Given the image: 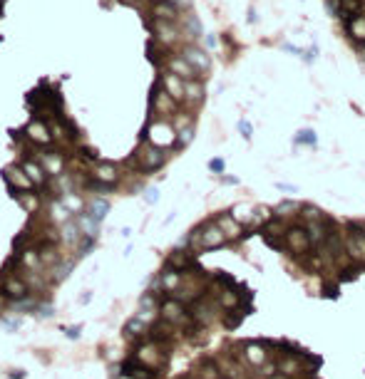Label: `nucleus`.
<instances>
[{
    "mask_svg": "<svg viewBox=\"0 0 365 379\" xmlns=\"http://www.w3.org/2000/svg\"><path fill=\"white\" fill-rule=\"evenodd\" d=\"M92 178L115 186V183L120 181V169H117V164H112V161H99V164H94V169H92Z\"/></svg>",
    "mask_w": 365,
    "mask_h": 379,
    "instance_id": "b1692460",
    "label": "nucleus"
},
{
    "mask_svg": "<svg viewBox=\"0 0 365 379\" xmlns=\"http://www.w3.org/2000/svg\"><path fill=\"white\" fill-rule=\"evenodd\" d=\"M243 359H246L253 369L264 367V364L269 362V350H266V345H261V342H248V345H243Z\"/></svg>",
    "mask_w": 365,
    "mask_h": 379,
    "instance_id": "aec40b11",
    "label": "nucleus"
},
{
    "mask_svg": "<svg viewBox=\"0 0 365 379\" xmlns=\"http://www.w3.org/2000/svg\"><path fill=\"white\" fill-rule=\"evenodd\" d=\"M167 72H172V75H177V77H182L184 82H194V80H201V75L182 57V55H169L167 59Z\"/></svg>",
    "mask_w": 365,
    "mask_h": 379,
    "instance_id": "dca6fc26",
    "label": "nucleus"
},
{
    "mask_svg": "<svg viewBox=\"0 0 365 379\" xmlns=\"http://www.w3.org/2000/svg\"><path fill=\"white\" fill-rule=\"evenodd\" d=\"M90 297H92L90 292H85V295H82V297H80V302H82V305H87V302H90Z\"/></svg>",
    "mask_w": 365,
    "mask_h": 379,
    "instance_id": "8fccbe9b",
    "label": "nucleus"
},
{
    "mask_svg": "<svg viewBox=\"0 0 365 379\" xmlns=\"http://www.w3.org/2000/svg\"><path fill=\"white\" fill-rule=\"evenodd\" d=\"M296 142L298 144H316V134L310 132V129H303V132H298V137H296Z\"/></svg>",
    "mask_w": 365,
    "mask_h": 379,
    "instance_id": "ea45409f",
    "label": "nucleus"
},
{
    "mask_svg": "<svg viewBox=\"0 0 365 379\" xmlns=\"http://www.w3.org/2000/svg\"><path fill=\"white\" fill-rule=\"evenodd\" d=\"M303 211V204H298V201H283V204L276 206L274 216L278 218H291V216H296V213H301Z\"/></svg>",
    "mask_w": 365,
    "mask_h": 379,
    "instance_id": "72a5a7b5",
    "label": "nucleus"
},
{
    "mask_svg": "<svg viewBox=\"0 0 365 379\" xmlns=\"http://www.w3.org/2000/svg\"><path fill=\"white\" fill-rule=\"evenodd\" d=\"M179 55L201 75V80L209 77V72H212V55H209L204 47H199V45H194V42H186Z\"/></svg>",
    "mask_w": 365,
    "mask_h": 379,
    "instance_id": "423d86ee",
    "label": "nucleus"
},
{
    "mask_svg": "<svg viewBox=\"0 0 365 379\" xmlns=\"http://www.w3.org/2000/svg\"><path fill=\"white\" fill-rule=\"evenodd\" d=\"M144 199H147V204H157L159 191H157V188H147V196H144Z\"/></svg>",
    "mask_w": 365,
    "mask_h": 379,
    "instance_id": "a18cd8bd",
    "label": "nucleus"
},
{
    "mask_svg": "<svg viewBox=\"0 0 365 379\" xmlns=\"http://www.w3.org/2000/svg\"><path fill=\"white\" fill-rule=\"evenodd\" d=\"M191 139H194V124H191V127H184V129L177 132V144H174V149H184V146H189V144H191Z\"/></svg>",
    "mask_w": 365,
    "mask_h": 379,
    "instance_id": "c9c22d12",
    "label": "nucleus"
},
{
    "mask_svg": "<svg viewBox=\"0 0 365 379\" xmlns=\"http://www.w3.org/2000/svg\"><path fill=\"white\" fill-rule=\"evenodd\" d=\"M159 82H162V87L167 89V94H169V97H172L174 102L184 104V92H186V82H184L182 77H177V75H172V72H162Z\"/></svg>",
    "mask_w": 365,
    "mask_h": 379,
    "instance_id": "6ab92c4d",
    "label": "nucleus"
},
{
    "mask_svg": "<svg viewBox=\"0 0 365 379\" xmlns=\"http://www.w3.org/2000/svg\"><path fill=\"white\" fill-rule=\"evenodd\" d=\"M196 379H221V367L214 359H201L196 367Z\"/></svg>",
    "mask_w": 365,
    "mask_h": 379,
    "instance_id": "2f4dec72",
    "label": "nucleus"
},
{
    "mask_svg": "<svg viewBox=\"0 0 365 379\" xmlns=\"http://www.w3.org/2000/svg\"><path fill=\"white\" fill-rule=\"evenodd\" d=\"M305 231H308V235H310V243L313 245H323V240L328 238V228H326V218L323 221H310V223H303Z\"/></svg>",
    "mask_w": 365,
    "mask_h": 379,
    "instance_id": "7c9ffc66",
    "label": "nucleus"
},
{
    "mask_svg": "<svg viewBox=\"0 0 365 379\" xmlns=\"http://www.w3.org/2000/svg\"><path fill=\"white\" fill-rule=\"evenodd\" d=\"M0 290L5 292V297H8V300H13V302L25 300V297H30V295H32L30 283H28L23 275H15V273H10V275H3V278H0Z\"/></svg>",
    "mask_w": 365,
    "mask_h": 379,
    "instance_id": "0eeeda50",
    "label": "nucleus"
},
{
    "mask_svg": "<svg viewBox=\"0 0 365 379\" xmlns=\"http://www.w3.org/2000/svg\"><path fill=\"white\" fill-rule=\"evenodd\" d=\"M221 379H226V377H221Z\"/></svg>",
    "mask_w": 365,
    "mask_h": 379,
    "instance_id": "603ef678",
    "label": "nucleus"
},
{
    "mask_svg": "<svg viewBox=\"0 0 365 379\" xmlns=\"http://www.w3.org/2000/svg\"><path fill=\"white\" fill-rule=\"evenodd\" d=\"M0 322L10 330V332H15V330H20V325H23V318H0Z\"/></svg>",
    "mask_w": 365,
    "mask_h": 379,
    "instance_id": "a19ab883",
    "label": "nucleus"
},
{
    "mask_svg": "<svg viewBox=\"0 0 365 379\" xmlns=\"http://www.w3.org/2000/svg\"><path fill=\"white\" fill-rule=\"evenodd\" d=\"M206 99V87H204V80H194V82H186V92H184V104L189 107H199L201 102Z\"/></svg>",
    "mask_w": 365,
    "mask_h": 379,
    "instance_id": "a878e982",
    "label": "nucleus"
},
{
    "mask_svg": "<svg viewBox=\"0 0 365 379\" xmlns=\"http://www.w3.org/2000/svg\"><path fill=\"white\" fill-rule=\"evenodd\" d=\"M3 178L5 183L10 186V194H20V191H35V183L30 181V176L25 174L23 166L18 164H10L3 169Z\"/></svg>",
    "mask_w": 365,
    "mask_h": 379,
    "instance_id": "6e6552de",
    "label": "nucleus"
},
{
    "mask_svg": "<svg viewBox=\"0 0 365 379\" xmlns=\"http://www.w3.org/2000/svg\"><path fill=\"white\" fill-rule=\"evenodd\" d=\"M196 253L194 250H172L169 253V258H167V268H172V270H177V273H191V270H196V258H194Z\"/></svg>",
    "mask_w": 365,
    "mask_h": 379,
    "instance_id": "4468645a",
    "label": "nucleus"
},
{
    "mask_svg": "<svg viewBox=\"0 0 365 379\" xmlns=\"http://www.w3.org/2000/svg\"><path fill=\"white\" fill-rule=\"evenodd\" d=\"M301 216L305 218V223H310V221H323L326 216L316 208V206H303V211H301Z\"/></svg>",
    "mask_w": 365,
    "mask_h": 379,
    "instance_id": "58836bf2",
    "label": "nucleus"
},
{
    "mask_svg": "<svg viewBox=\"0 0 365 379\" xmlns=\"http://www.w3.org/2000/svg\"><path fill=\"white\" fill-rule=\"evenodd\" d=\"M134 357L142 362V364H147L149 369H162L164 364H167V359H169V354L164 352L162 345H157L152 340H147V342H139L137 345V352H134Z\"/></svg>",
    "mask_w": 365,
    "mask_h": 379,
    "instance_id": "39448f33",
    "label": "nucleus"
},
{
    "mask_svg": "<svg viewBox=\"0 0 365 379\" xmlns=\"http://www.w3.org/2000/svg\"><path fill=\"white\" fill-rule=\"evenodd\" d=\"M221 231H224V235H226V240H236V238H241L243 235V228H241V223L234 218V216H219L216 221H214Z\"/></svg>",
    "mask_w": 365,
    "mask_h": 379,
    "instance_id": "bb28decb",
    "label": "nucleus"
},
{
    "mask_svg": "<svg viewBox=\"0 0 365 379\" xmlns=\"http://www.w3.org/2000/svg\"><path fill=\"white\" fill-rule=\"evenodd\" d=\"M363 59H365V47H363Z\"/></svg>",
    "mask_w": 365,
    "mask_h": 379,
    "instance_id": "3c124183",
    "label": "nucleus"
},
{
    "mask_svg": "<svg viewBox=\"0 0 365 379\" xmlns=\"http://www.w3.org/2000/svg\"><path fill=\"white\" fill-rule=\"evenodd\" d=\"M149 15H152V20H162V23H179L184 13L177 8V5L167 3V0H152Z\"/></svg>",
    "mask_w": 365,
    "mask_h": 379,
    "instance_id": "ddd939ff",
    "label": "nucleus"
},
{
    "mask_svg": "<svg viewBox=\"0 0 365 379\" xmlns=\"http://www.w3.org/2000/svg\"><path fill=\"white\" fill-rule=\"evenodd\" d=\"M283 240H286V245H288L293 253H298V256H308L310 248H313L305 226H291V228H286V238H283Z\"/></svg>",
    "mask_w": 365,
    "mask_h": 379,
    "instance_id": "9d476101",
    "label": "nucleus"
},
{
    "mask_svg": "<svg viewBox=\"0 0 365 379\" xmlns=\"http://www.w3.org/2000/svg\"><path fill=\"white\" fill-rule=\"evenodd\" d=\"M80 332H82V325H75V327H65V335H67L70 340H77V337H80Z\"/></svg>",
    "mask_w": 365,
    "mask_h": 379,
    "instance_id": "37998d69",
    "label": "nucleus"
},
{
    "mask_svg": "<svg viewBox=\"0 0 365 379\" xmlns=\"http://www.w3.org/2000/svg\"><path fill=\"white\" fill-rule=\"evenodd\" d=\"M77 151H80V159H82V161H87V164H99L97 149H92V146H80Z\"/></svg>",
    "mask_w": 365,
    "mask_h": 379,
    "instance_id": "e433bc0d",
    "label": "nucleus"
},
{
    "mask_svg": "<svg viewBox=\"0 0 365 379\" xmlns=\"http://www.w3.org/2000/svg\"><path fill=\"white\" fill-rule=\"evenodd\" d=\"M239 132H241L243 137H246V139H251V124H248V121H239Z\"/></svg>",
    "mask_w": 365,
    "mask_h": 379,
    "instance_id": "c03bdc74",
    "label": "nucleus"
},
{
    "mask_svg": "<svg viewBox=\"0 0 365 379\" xmlns=\"http://www.w3.org/2000/svg\"><path fill=\"white\" fill-rule=\"evenodd\" d=\"M10 379H25V372L18 369V372H10Z\"/></svg>",
    "mask_w": 365,
    "mask_h": 379,
    "instance_id": "09e8293b",
    "label": "nucleus"
},
{
    "mask_svg": "<svg viewBox=\"0 0 365 379\" xmlns=\"http://www.w3.org/2000/svg\"><path fill=\"white\" fill-rule=\"evenodd\" d=\"M345 30H348V37L355 40V42H363L365 47V15H355L350 20H345Z\"/></svg>",
    "mask_w": 365,
    "mask_h": 379,
    "instance_id": "c756f323",
    "label": "nucleus"
},
{
    "mask_svg": "<svg viewBox=\"0 0 365 379\" xmlns=\"http://www.w3.org/2000/svg\"><path fill=\"white\" fill-rule=\"evenodd\" d=\"M182 35H186L189 40H199V37L204 35L201 23H199V18H196L194 13H186V15H182Z\"/></svg>",
    "mask_w": 365,
    "mask_h": 379,
    "instance_id": "c85d7f7f",
    "label": "nucleus"
},
{
    "mask_svg": "<svg viewBox=\"0 0 365 379\" xmlns=\"http://www.w3.org/2000/svg\"><path fill=\"white\" fill-rule=\"evenodd\" d=\"M159 318L164 322H169V325H174V327H189L191 325V312L186 310V305H184L182 300H177V297H167V300H162V305H159Z\"/></svg>",
    "mask_w": 365,
    "mask_h": 379,
    "instance_id": "f03ea898",
    "label": "nucleus"
},
{
    "mask_svg": "<svg viewBox=\"0 0 365 379\" xmlns=\"http://www.w3.org/2000/svg\"><path fill=\"white\" fill-rule=\"evenodd\" d=\"M124 337L142 342V337H149V325L142 320V318H132V320L124 325Z\"/></svg>",
    "mask_w": 365,
    "mask_h": 379,
    "instance_id": "cd10ccee",
    "label": "nucleus"
},
{
    "mask_svg": "<svg viewBox=\"0 0 365 379\" xmlns=\"http://www.w3.org/2000/svg\"><path fill=\"white\" fill-rule=\"evenodd\" d=\"M276 364H278V372H281V374H286L288 379L301 377V374L305 372L303 359H301V357H296V354H283Z\"/></svg>",
    "mask_w": 365,
    "mask_h": 379,
    "instance_id": "5701e85b",
    "label": "nucleus"
},
{
    "mask_svg": "<svg viewBox=\"0 0 365 379\" xmlns=\"http://www.w3.org/2000/svg\"><path fill=\"white\" fill-rule=\"evenodd\" d=\"M167 3H172V5H177V8L182 10V8H189V3H191V0H167Z\"/></svg>",
    "mask_w": 365,
    "mask_h": 379,
    "instance_id": "de8ad7c7",
    "label": "nucleus"
},
{
    "mask_svg": "<svg viewBox=\"0 0 365 379\" xmlns=\"http://www.w3.org/2000/svg\"><path fill=\"white\" fill-rule=\"evenodd\" d=\"M37 161L45 166V171L50 176H55V178H60L65 176V169H67V159H65V154L60 151H53V149H45V151H40L37 154Z\"/></svg>",
    "mask_w": 365,
    "mask_h": 379,
    "instance_id": "9b49d317",
    "label": "nucleus"
},
{
    "mask_svg": "<svg viewBox=\"0 0 365 379\" xmlns=\"http://www.w3.org/2000/svg\"><path fill=\"white\" fill-rule=\"evenodd\" d=\"M107 213H110V201H107V199H94V201L87 206V216H90L97 226L105 221Z\"/></svg>",
    "mask_w": 365,
    "mask_h": 379,
    "instance_id": "473e14b6",
    "label": "nucleus"
},
{
    "mask_svg": "<svg viewBox=\"0 0 365 379\" xmlns=\"http://www.w3.org/2000/svg\"><path fill=\"white\" fill-rule=\"evenodd\" d=\"M209 169H212L214 174H224L226 164H224V159H212V161H209Z\"/></svg>",
    "mask_w": 365,
    "mask_h": 379,
    "instance_id": "79ce46f5",
    "label": "nucleus"
},
{
    "mask_svg": "<svg viewBox=\"0 0 365 379\" xmlns=\"http://www.w3.org/2000/svg\"><path fill=\"white\" fill-rule=\"evenodd\" d=\"M149 104H152V112L157 119H164V117H177L179 114V102H174L167 89L162 87V82L157 80L152 87V97H149Z\"/></svg>",
    "mask_w": 365,
    "mask_h": 379,
    "instance_id": "7ed1b4c3",
    "label": "nucleus"
},
{
    "mask_svg": "<svg viewBox=\"0 0 365 379\" xmlns=\"http://www.w3.org/2000/svg\"><path fill=\"white\" fill-rule=\"evenodd\" d=\"M144 142H152V144L162 146V149L174 146L177 144V129L169 121H164V119H154L144 129Z\"/></svg>",
    "mask_w": 365,
    "mask_h": 379,
    "instance_id": "20e7f679",
    "label": "nucleus"
},
{
    "mask_svg": "<svg viewBox=\"0 0 365 379\" xmlns=\"http://www.w3.org/2000/svg\"><path fill=\"white\" fill-rule=\"evenodd\" d=\"M20 166L25 169V174L30 176V181L35 183V188H45V186L50 183V174L45 171V166H42L40 161H35V159H25Z\"/></svg>",
    "mask_w": 365,
    "mask_h": 379,
    "instance_id": "412c9836",
    "label": "nucleus"
},
{
    "mask_svg": "<svg viewBox=\"0 0 365 379\" xmlns=\"http://www.w3.org/2000/svg\"><path fill=\"white\" fill-rule=\"evenodd\" d=\"M323 292H326V295H331V297H335V292H338V285H335V283H328V285H323Z\"/></svg>",
    "mask_w": 365,
    "mask_h": 379,
    "instance_id": "49530a36",
    "label": "nucleus"
},
{
    "mask_svg": "<svg viewBox=\"0 0 365 379\" xmlns=\"http://www.w3.org/2000/svg\"><path fill=\"white\" fill-rule=\"evenodd\" d=\"M345 256L358 265H365V235H345Z\"/></svg>",
    "mask_w": 365,
    "mask_h": 379,
    "instance_id": "4be33fe9",
    "label": "nucleus"
},
{
    "mask_svg": "<svg viewBox=\"0 0 365 379\" xmlns=\"http://www.w3.org/2000/svg\"><path fill=\"white\" fill-rule=\"evenodd\" d=\"M174 332H177L174 325H169V322H164L159 318V320H154L152 325H149V337H147V340H152V342L164 347V345H169V342L174 340Z\"/></svg>",
    "mask_w": 365,
    "mask_h": 379,
    "instance_id": "a211bd4d",
    "label": "nucleus"
},
{
    "mask_svg": "<svg viewBox=\"0 0 365 379\" xmlns=\"http://www.w3.org/2000/svg\"><path fill=\"white\" fill-rule=\"evenodd\" d=\"M50 132H53V139H55V142H75V139L80 137L75 121H70L67 117L53 119V121H50Z\"/></svg>",
    "mask_w": 365,
    "mask_h": 379,
    "instance_id": "f3484780",
    "label": "nucleus"
},
{
    "mask_svg": "<svg viewBox=\"0 0 365 379\" xmlns=\"http://www.w3.org/2000/svg\"><path fill=\"white\" fill-rule=\"evenodd\" d=\"M164 164H167V149L152 144V142H142V144L137 146L134 156L127 159V166H134V169L142 171V174L159 171Z\"/></svg>",
    "mask_w": 365,
    "mask_h": 379,
    "instance_id": "f257e3e1",
    "label": "nucleus"
},
{
    "mask_svg": "<svg viewBox=\"0 0 365 379\" xmlns=\"http://www.w3.org/2000/svg\"><path fill=\"white\" fill-rule=\"evenodd\" d=\"M10 196L18 201V206H20L25 213H30V216L40 213V208H42V199H40V194H35V191H20V194H10Z\"/></svg>",
    "mask_w": 365,
    "mask_h": 379,
    "instance_id": "393cba45",
    "label": "nucleus"
},
{
    "mask_svg": "<svg viewBox=\"0 0 365 379\" xmlns=\"http://www.w3.org/2000/svg\"><path fill=\"white\" fill-rule=\"evenodd\" d=\"M25 137H28L30 144H35V146H50V142H53L50 124L42 121V119H30L28 127H25Z\"/></svg>",
    "mask_w": 365,
    "mask_h": 379,
    "instance_id": "f8f14e48",
    "label": "nucleus"
},
{
    "mask_svg": "<svg viewBox=\"0 0 365 379\" xmlns=\"http://www.w3.org/2000/svg\"><path fill=\"white\" fill-rule=\"evenodd\" d=\"M149 28L154 32V40L162 42L164 47H172L177 42H182V28L177 23H162V20H149Z\"/></svg>",
    "mask_w": 365,
    "mask_h": 379,
    "instance_id": "1a4fd4ad",
    "label": "nucleus"
},
{
    "mask_svg": "<svg viewBox=\"0 0 365 379\" xmlns=\"http://www.w3.org/2000/svg\"><path fill=\"white\" fill-rule=\"evenodd\" d=\"M120 372L124 374L127 379H157L159 372L157 369H149L147 364H142L137 357H129L120 364Z\"/></svg>",
    "mask_w": 365,
    "mask_h": 379,
    "instance_id": "2eb2a0df",
    "label": "nucleus"
},
{
    "mask_svg": "<svg viewBox=\"0 0 365 379\" xmlns=\"http://www.w3.org/2000/svg\"><path fill=\"white\" fill-rule=\"evenodd\" d=\"M243 315H246V312H241L239 307H236V310H226L224 318H221V322H224V327L234 330V327H239V322L243 320Z\"/></svg>",
    "mask_w": 365,
    "mask_h": 379,
    "instance_id": "f704fd0d",
    "label": "nucleus"
},
{
    "mask_svg": "<svg viewBox=\"0 0 365 379\" xmlns=\"http://www.w3.org/2000/svg\"><path fill=\"white\" fill-rule=\"evenodd\" d=\"M276 374H278V364H276V362H266V364L258 367V372H256L258 379H274Z\"/></svg>",
    "mask_w": 365,
    "mask_h": 379,
    "instance_id": "4c0bfd02",
    "label": "nucleus"
}]
</instances>
